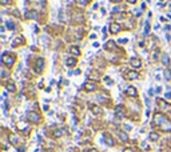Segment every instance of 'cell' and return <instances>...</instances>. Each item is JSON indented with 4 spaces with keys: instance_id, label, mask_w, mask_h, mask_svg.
I'll return each mask as SVG.
<instances>
[{
    "instance_id": "obj_8",
    "label": "cell",
    "mask_w": 171,
    "mask_h": 152,
    "mask_svg": "<svg viewBox=\"0 0 171 152\" xmlns=\"http://www.w3.org/2000/svg\"><path fill=\"white\" fill-rule=\"evenodd\" d=\"M130 64L134 67V68H139V67L142 66V61H140L139 59H136V58H132L130 60Z\"/></svg>"
},
{
    "instance_id": "obj_13",
    "label": "cell",
    "mask_w": 171,
    "mask_h": 152,
    "mask_svg": "<svg viewBox=\"0 0 171 152\" xmlns=\"http://www.w3.org/2000/svg\"><path fill=\"white\" fill-rule=\"evenodd\" d=\"M118 136L120 138V140H122V141H127L128 140V135L124 131H119L118 132Z\"/></svg>"
},
{
    "instance_id": "obj_38",
    "label": "cell",
    "mask_w": 171,
    "mask_h": 152,
    "mask_svg": "<svg viewBox=\"0 0 171 152\" xmlns=\"http://www.w3.org/2000/svg\"><path fill=\"white\" fill-rule=\"evenodd\" d=\"M128 3H131V4H134V3H136V0H127Z\"/></svg>"
},
{
    "instance_id": "obj_25",
    "label": "cell",
    "mask_w": 171,
    "mask_h": 152,
    "mask_svg": "<svg viewBox=\"0 0 171 152\" xmlns=\"http://www.w3.org/2000/svg\"><path fill=\"white\" fill-rule=\"evenodd\" d=\"M9 141H11V144H14V145H16V144H18V136H15V135H11V136H9Z\"/></svg>"
},
{
    "instance_id": "obj_22",
    "label": "cell",
    "mask_w": 171,
    "mask_h": 152,
    "mask_svg": "<svg viewBox=\"0 0 171 152\" xmlns=\"http://www.w3.org/2000/svg\"><path fill=\"white\" fill-rule=\"evenodd\" d=\"M162 129H163V131H171V123H170V121H168V120L166 121V123L162 126Z\"/></svg>"
},
{
    "instance_id": "obj_3",
    "label": "cell",
    "mask_w": 171,
    "mask_h": 152,
    "mask_svg": "<svg viewBox=\"0 0 171 152\" xmlns=\"http://www.w3.org/2000/svg\"><path fill=\"white\" fill-rule=\"evenodd\" d=\"M27 119L29 121H32V123H39L40 121V115L36 113V112H28L27 113Z\"/></svg>"
},
{
    "instance_id": "obj_41",
    "label": "cell",
    "mask_w": 171,
    "mask_h": 152,
    "mask_svg": "<svg viewBox=\"0 0 171 152\" xmlns=\"http://www.w3.org/2000/svg\"><path fill=\"white\" fill-rule=\"evenodd\" d=\"M87 152H98V151H96L95 148H92V149H90V151H87Z\"/></svg>"
},
{
    "instance_id": "obj_16",
    "label": "cell",
    "mask_w": 171,
    "mask_h": 152,
    "mask_svg": "<svg viewBox=\"0 0 171 152\" xmlns=\"http://www.w3.org/2000/svg\"><path fill=\"white\" fill-rule=\"evenodd\" d=\"M76 64V59L75 58H68L66 60V66L67 67H74Z\"/></svg>"
},
{
    "instance_id": "obj_12",
    "label": "cell",
    "mask_w": 171,
    "mask_h": 152,
    "mask_svg": "<svg viewBox=\"0 0 171 152\" xmlns=\"http://www.w3.org/2000/svg\"><path fill=\"white\" fill-rule=\"evenodd\" d=\"M103 138H104L106 143H107L110 147H112V145H114V140H112V138H111V136L108 135V133H104V135H103Z\"/></svg>"
},
{
    "instance_id": "obj_35",
    "label": "cell",
    "mask_w": 171,
    "mask_h": 152,
    "mask_svg": "<svg viewBox=\"0 0 171 152\" xmlns=\"http://www.w3.org/2000/svg\"><path fill=\"white\" fill-rule=\"evenodd\" d=\"M24 149H26V147H19L18 151H19V152H24Z\"/></svg>"
},
{
    "instance_id": "obj_32",
    "label": "cell",
    "mask_w": 171,
    "mask_h": 152,
    "mask_svg": "<svg viewBox=\"0 0 171 152\" xmlns=\"http://www.w3.org/2000/svg\"><path fill=\"white\" fill-rule=\"evenodd\" d=\"M0 3L3 4V6H7V4L9 3V0H0Z\"/></svg>"
},
{
    "instance_id": "obj_5",
    "label": "cell",
    "mask_w": 171,
    "mask_h": 152,
    "mask_svg": "<svg viewBox=\"0 0 171 152\" xmlns=\"http://www.w3.org/2000/svg\"><path fill=\"white\" fill-rule=\"evenodd\" d=\"M126 78H127L128 80H135V79L139 78V73H138L136 71H130V72H127Z\"/></svg>"
},
{
    "instance_id": "obj_27",
    "label": "cell",
    "mask_w": 171,
    "mask_h": 152,
    "mask_svg": "<svg viewBox=\"0 0 171 152\" xmlns=\"http://www.w3.org/2000/svg\"><path fill=\"white\" fill-rule=\"evenodd\" d=\"M6 26H7V28H8L9 31H14V29H15V24L12 23V21H9V20L6 23Z\"/></svg>"
},
{
    "instance_id": "obj_29",
    "label": "cell",
    "mask_w": 171,
    "mask_h": 152,
    "mask_svg": "<svg viewBox=\"0 0 171 152\" xmlns=\"http://www.w3.org/2000/svg\"><path fill=\"white\" fill-rule=\"evenodd\" d=\"M148 32H150V21H146L144 23V33L148 35Z\"/></svg>"
},
{
    "instance_id": "obj_11",
    "label": "cell",
    "mask_w": 171,
    "mask_h": 152,
    "mask_svg": "<svg viewBox=\"0 0 171 152\" xmlns=\"http://www.w3.org/2000/svg\"><path fill=\"white\" fill-rule=\"evenodd\" d=\"M115 113H116V116H118L119 119H122L123 116H124V111H123V107H122V106L116 107V109H115Z\"/></svg>"
},
{
    "instance_id": "obj_9",
    "label": "cell",
    "mask_w": 171,
    "mask_h": 152,
    "mask_svg": "<svg viewBox=\"0 0 171 152\" xmlns=\"http://www.w3.org/2000/svg\"><path fill=\"white\" fill-rule=\"evenodd\" d=\"M110 31H111V33H118V32L120 31V24L112 23V24H111V27H110Z\"/></svg>"
},
{
    "instance_id": "obj_39",
    "label": "cell",
    "mask_w": 171,
    "mask_h": 152,
    "mask_svg": "<svg viewBox=\"0 0 171 152\" xmlns=\"http://www.w3.org/2000/svg\"><path fill=\"white\" fill-rule=\"evenodd\" d=\"M119 11V7H115V8L112 9V12H118Z\"/></svg>"
},
{
    "instance_id": "obj_17",
    "label": "cell",
    "mask_w": 171,
    "mask_h": 152,
    "mask_svg": "<svg viewBox=\"0 0 171 152\" xmlns=\"http://www.w3.org/2000/svg\"><path fill=\"white\" fill-rule=\"evenodd\" d=\"M63 133H64V128H56L55 131H54V136H55V138H60Z\"/></svg>"
},
{
    "instance_id": "obj_10",
    "label": "cell",
    "mask_w": 171,
    "mask_h": 152,
    "mask_svg": "<svg viewBox=\"0 0 171 152\" xmlns=\"http://www.w3.org/2000/svg\"><path fill=\"white\" fill-rule=\"evenodd\" d=\"M84 89L88 91V92H92V91L96 89V84L95 83H86L84 84Z\"/></svg>"
},
{
    "instance_id": "obj_14",
    "label": "cell",
    "mask_w": 171,
    "mask_h": 152,
    "mask_svg": "<svg viewBox=\"0 0 171 152\" xmlns=\"http://www.w3.org/2000/svg\"><path fill=\"white\" fill-rule=\"evenodd\" d=\"M26 17H28V19H38V12L36 11H28L26 13Z\"/></svg>"
},
{
    "instance_id": "obj_40",
    "label": "cell",
    "mask_w": 171,
    "mask_h": 152,
    "mask_svg": "<svg viewBox=\"0 0 171 152\" xmlns=\"http://www.w3.org/2000/svg\"><path fill=\"white\" fill-rule=\"evenodd\" d=\"M166 37H167V40H170V39H171V33H167V36H166Z\"/></svg>"
},
{
    "instance_id": "obj_20",
    "label": "cell",
    "mask_w": 171,
    "mask_h": 152,
    "mask_svg": "<svg viewBox=\"0 0 171 152\" xmlns=\"http://www.w3.org/2000/svg\"><path fill=\"white\" fill-rule=\"evenodd\" d=\"M70 52H71L72 55H76V56H79V55H80V51H79V48H78V47H75V46L70 48Z\"/></svg>"
},
{
    "instance_id": "obj_23",
    "label": "cell",
    "mask_w": 171,
    "mask_h": 152,
    "mask_svg": "<svg viewBox=\"0 0 171 152\" xmlns=\"http://www.w3.org/2000/svg\"><path fill=\"white\" fill-rule=\"evenodd\" d=\"M148 138H150V140H158V139H159V135H158L157 132H151L150 135H148Z\"/></svg>"
},
{
    "instance_id": "obj_7",
    "label": "cell",
    "mask_w": 171,
    "mask_h": 152,
    "mask_svg": "<svg viewBox=\"0 0 171 152\" xmlns=\"http://www.w3.org/2000/svg\"><path fill=\"white\" fill-rule=\"evenodd\" d=\"M126 93H127L128 96H132V98H135L136 95H138V91H136L135 87H128V88L126 89Z\"/></svg>"
},
{
    "instance_id": "obj_24",
    "label": "cell",
    "mask_w": 171,
    "mask_h": 152,
    "mask_svg": "<svg viewBox=\"0 0 171 152\" xmlns=\"http://www.w3.org/2000/svg\"><path fill=\"white\" fill-rule=\"evenodd\" d=\"M158 104H159L160 107H162V109H168V106L167 104H166V101L164 100H160V99H158Z\"/></svg>"
},
{
    "instance_id": "obj_18",
    "label": "cell",
    "mask_w": 171,
    "mask_h": 152,
    "mask_svg": "<svg viewBox=\"0 0 171 152\" xmlns=\"http://www.w3.org/2000/svg\"><path fill=\"white\" fill-rule=\"evenodd\" d=\"M91 111H92L94 115H102V109L96 106H91Z\"/></svg>"
},
{
    "instance_id": "obj_30",
    "label": "cell",
    "mask_w": 171,
    "mask_h": 152,
    "mask_svg": "<svg viewBox=\"0 0 171 152\" xmlns=\"http://www.w3.org/2000/svg\"><path fill=\"white\" fill-rule=\"evenodd\" d=\"M104 81H106V84H108V86H112V83H114V81L111 80L110 78H107V76L104 78Z\"/></svg>"
},
{
    "instance_id": "obj_21",
    "label": "cell",
    "mask_w": 171,
    "mask_h": 152,
    "mask_svg": "<svg viewBox=\"0 0 171 152\" xmlns=\"http://www.w3.org/2000/svg\"><path fill=\"white\" fill-rule=\"evenodd\" d=\"M7 91H11V92H15L16 91V87H15L14 83H7Z\"/></svg>"
},
{
    "instance_id": "obj_43",
    "label": "cell",
    "mask_w": 171,
    "mask_h": 152,
    "mask_svg": "<svg viewBox=\"0 0 171 152\" xmlns=\"http://www.w3.org/2000/svg\"><path fill=\"white\" fill-rule=\"evenodd\" d=\"M111 1H120V0H111Z\"/></svg>"
},
{
    "instance_id": "obj_37",
    "label": "cell",
    "mask_w": 171,
    "mask_h": 152,
    "mask_svg": "<svg viewBox=\"0 0 171 152\" xmlns=\"http://www.w3.org/2000/svg\"><path fill=\"white\" fill-rule=\"evenodd\" d=\"M94 47H95V48H98V47H99V43H98V41H95V43H94Z\"/></svg>"
},
{
    "instance_id": "obj_44",
    "label": "cell",
    "mask_w": 171,
    "mask_h": 152,
    "mask_svg": "<svg viewBox=\"0 0 171 152\" xmlns=\"http://www.w3.org/2000/svg\"><path fill=\"white\" fill-rule=\"evenodd\" d=\"M160 1H162V0H160Z\"/></svg>"
},
{
    "instance_id": "obj_34",
    "label": "cell",
    "mask_w": 171,
    "mask_h": 152,
    "mask_svg": "<svg viewBox=\"0 0 171 152\" xmlns=\"http://www.w3.org/2000/svg\"><path fill=\"white\" fill-rule=\"evenodd\" d=\"M164 96H166V99H170V98H171V92H166Z\"/></svg>"
},
{
    "instance_id": "obj_4",
    "label": "cell",
    "mask_w": 171,
    "mask_h": 152,
    "mask_svg": "<svg viewBox=\"0 0 171 152\" xmlns=\"http://www.w3.org/2000/svg\"><path fill=\"white\" fill-rule=\"evenodd\" d=\"M43 66H44V60L41 58H39L36 60V66H35V72L36 73H40L41 69H43Z\"/></svg>"
},
{
    "instance_id": "obj_1",
    "label": "cell",
    "mask_w": 171,
    "mask_h": 152,
    "mask_svg": "<svg viewBox=\"0 0 171 152\" xmlns=\"http://www.w3.org/2000/svg\"><path fill=\"white\" fill-rule=\"evenodd\" d=\"M166 121H167V118H166V115L162 113V112H157V113L154 115V126H160L162 127Z\"/></svg>"
},
{
    "instance_id": "obj_31",
    "label": "cell",
    "mask_w": 171,
    "mask_h": 152,
    "mask_svg": "<svg viewBox=\"0 0 171 152\" xmlns=\"http://www.w3.org/2000/svg\"><path fill=\"white\" fill-rule=\"evenodd\" d=\"M119 43H120V44H124V43H127V41H128V39H119Z\"/></svg>"
},
{
    "instance_id": "obj_26",
    "label": "cell",
    "mask_w": 171,
    "mask_h": 152,
    "mask_svg": "<svg viewBox=\"0 0 171 152\" xmlns=\"http://www.w3.org/2000/svg\"><path fill=\"white\" fill-rule=\"evenodd\" d=\"M164 79L166 80H171V71L170 69H164Z\"/></svg>"
},
{
    "instance_id": "obj_33",
    "label": "cell",
    "mask_w": 171,
    "mask_h": 152,
    "mask_svg": "<svg viewBox=\"0 0 171 152\" xmlns=\"http://www.w3.org/2000/svg\"><path fill=\"white\" fill-rule=\"evenodd\" d=\"M130 129H131L130 124H124V131H130Z\"/></svg>"
},
{
    "instance_id": "obj_2",
    "label": "cell",
    "mask_w": 171,
    "mask_h": 152,
    "mask_svg": "<svg viewBox=\"0 0 171 152\" xmlns=\"http://www.w3.org/2000/svg\"><path fill=\"white\" fill-rule=\"evenodd\" d=\"M14 56H11V55H8V53H6L4 52L3 53V56H1V63L3 64H6V66H12L14 64Z\"/></svg>"
},
{
    "instance_id": "obj_19",
    "label": "cell",
    "mask_w": 171,
    "mask_h": 152,
    "mask_svg": "<svg viewBox=\"0 0 171 152\" xmlns=\"http://www.w3.org/2000/svg\"><path fill=\"white\" fill-rule=\"evenodd\" d=\"M162 63L164 64V66H168V64H170V58H168L167 53H163L162 55Z\"/></svg>"
},
{
    "instance_id": "obj_15",
    "label": "cell",
    "mask_w": 171,
    "mask_h": 152,
    "mask_svg": "<svg viewBox=\"0 0 171 152\" xmlns=\"http://www.w3.org/2000/svg\"><path fill=\"white\" fill-rule=\"evenodd\" d=\"M21 43H23V37H21V36H18V37H16V39L14 40V41H12V47L15 48V47L20 46Z\"/></svg>"
},
{
    "instance_id": "obj_42",
    "label": "cell",
    "mask_w": 171,
    "mask_h": 152,
    "mask_svg": "<svg viewBox=\"0 0 171 152\" xmlns=\"http://www.w3.org/2000/svg\"><path fill=\"white\" fill-rule=\"evenodd\" d=\"M43 152H54L52 149H46V151H43Z\"/></svg>"
},
{
    "instance_id": "obj_36",
    "label": "cell",
    "mask_w": 171,
    "mask_h": 152,
    "mask_svg": "<svg viewBox=\"0 0 171 152\" xmlns=\"http://www.w3.org/2000/svg\"><path fill=\"white\" fill-rule=\"evenodd\" d=\"M123 152H135V151H134V149H131V148H126Z\"/></svg>"
},
{
    "instance_id": "obj_28",
    "label": "cell",
    "mask_w": 171,
    "mask_h": 152,
    "mask_svg": "<svg viewBox=\"0 0 171 152\" xmlns=\"http://www.w3.org/2000/svg\"><path fill=\"white\" fill-rule=\"evenodd\" d=\"M75 1L79 4V6H86V4L90 3V0H75Z\"/></svg>"
},
{
    "instance_id": "obj_6",
    "label": "cell",
    "mask_w": 171,
    "mask_h": 152,
    "mask_svg": "<svg viewBox=\"0 0 171 152\" xmlns=\"http://www.w3.org/2000/svg\"><path fill=\"white\" fill-rule=\"evenodd\" d=\"M104 48L108 49V51H115V49H116V44H115V41H112V40L107 41V43L104 44Z\"/></svg>"
}]
</instances>
